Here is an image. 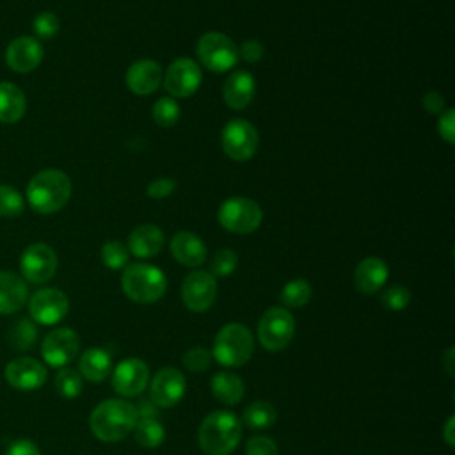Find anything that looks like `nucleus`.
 Instances as JSON below:
<instances>
[{"label": "nucleus", "mask_w": 455, "mask_h": 455, "mask_svg": "<svg viewBox=\"0 0 455 455\" xmlns=\"http://www.w3.org/2000/svg\"><path fill=\"white\" fill-rule=\"evenodd\" d=\"M137 419L139 414L133 403L121 398H108L92 409L89 427L100 441L116 443L133 430Z\"/></svg>", "instance_id": "f257e3e1"}, {"label": "nucleus", "mask_w": 455, "mask_h": 455, "mask_svg": "<svg viewBox=\"0 0 455 455\" xmlns=\"http://www.w3.org/2000/svg\"><path fill=\"white\" fill-rule=\"evenodd\" d=\"M242 437V419L229 411L210 412L197 432V441L206 455H231Z\"/></svg>", "instance_id": "f03ea898"}, {"label": "nucleus", "mask_w": 455, "mask_h": 455, "mask_svg": "<svg viewBox=\"0 0 455 455\" xmlns=\"http://www.w3.org/2000/svg\"><path fill=\"white\" fill-rule=\"evenodd\" d=\"M71 197V181L59 169H44L32 176L27 185V199L34 212L48 215L66 206Z\"/></svg>", "instance_id": "7ed1b4c3"}, {"label": "nucleus", "mask_w": 455, "mask_h": 455, "mask_svg": "<svg viewBox=\"0 0 455 455\" xmlns=\"http://www.w3.org/2000/svg\"><path fill=\"white\" fill-rule=\"evenodd\" d=\"M121 288L130 300L151 304L164 297L167 279L158 267L148 263H130L123 268Z\"/></svg>", "instance_id": "20e7f679"}, {"label": "nucleus", "mask_w": 455, "mask_h": 455, "mask_svg": "<svg viewBox=\"0 0 455 455\" xmlns=\"http://www.w3.org/2000/svg\"><path fill=\"white\" fill-rule=\"evenodd\" d=\"M254 350L252 332L238 322L226 323L213 339L212 357L228 368H236L245 364Z\"/></svg>", "instance_id": "39448f33"}, {"label": "nucleus", "mask_w": 455, "mask_h": 455, "mask_svg": "<svg viewBox=\"0 0 455 455\" xmlns=\"http://www.w3.org/2000/svg\"><path fill=\"white\" fill-rule=\"evenodd\" d=\"M196 52L201 64L215 73H224L235 68L240 59L235 41L217 30L203 34L196 44Z\"/></svg>", "instance_id": "423d86ee"}, {"label": "nucleus", "mask_w": 455, "mask_h": 455, "mask_svg": "<svg viewBox=\"0 0 455 455\" xmlns=\"http://www.w3.org/2000/svg\"><path fill=\"white\" fill-rule=\"evenodd\" d=\"M261 220L259 204L249 197H229L219 208V222L229 233L249 235L261 226Z\"/></svg>", "instance_id": "0eeeda50"}, {"label": "nucleus", "mask_w": 455, "mask_h": 455, "mask_svg": "<svg viewBox=\"0 0 455 455\" xmlns=\"http://www.w3.org/2000/svg\"><path fill=\"white\" fill-rule=\"evenodd\" d=\"M295 336V318L286 307H268L258 325V339L263 348L277 352L286 348Z\"/></svg>", "instance_id": "6e6552de"}, {"label": "nucleus", "mask_w": 455, "mask_h": 455, "mask_svg": "<svg viewBox=\"0 0 455 455\" xmlns=\"http://www.w3.org/2000/svg\"><path fill=\"white\" fill-rule=\"evenodd\" d=\"M224 153L235 162H245L258 151V130L245 119H231L220 135Z\"/></svg>", "instance_id": "1a4fd4ad"}, {"label": "nucleus", "mask_w": 455, "mask_h": 455, "mask_svg": "<svg viewBox=\"0 0 455 455\" xmlns=\"http://www.w3.org/2000/svg\"><path fill=\"white\" fill-rule=\"evenodd\" d=\"M201 80L203 73L199 64L188 57H180L167 68L164 87L171 98H188L199 89Z\"/></svg>", "instance_id": "9d476101"}, {"label": "nucleus", "mask_w": 455, "mask_h": 455, "mask_svg": "<svg viewBox=\"0 0 455 455\" xmlns=\"http://www.w3.org/2000/svg\"><path fill=\"white\" fill-rule=\"evenodd\" d=\"M215 297L217 281L206 270H194L181 283V300L194 313L210 309L215 302Z\"/></svg>", "instance_id": "9b49d317"}, {"label": "nucleus", "mask_w": 455, "mask_h": 455, "mask_svg": "<svg viewBox=\"0 0 455 455\" xmlns=\"http://www.w3.org/2000/svg\"><path fill=\"white\" fill-rule=\"evenodd\" d=\"M20 270L30 283H46L57 270V254L46 243H32L20 256Z\"/></svg>", "instance_id": "f8f14e48"}, {"label": "nucleus", "mask_w": 455, "mask_h": 455, "mask_svg": "<svg viewBox=\"0 0 455 455\" xmlns=\"http://www.w3.org/2000/svg\"><path fill=\"white\" fill-rule=\"evenodd\" d=\"M80 350V338L73 329L59 327L50 331L41 345L43 359L50 366H66L71 363Z\"/></svg>", "instance_id": "ddd939ff"}, {"label": "nucleus", "mask_w": 455, "mask_h": 455, "mask_svg": "<svg viewBox=\"0 0 455 455\" xmlns=\"http://www.w3.org/2000/svg\"><path fill=\"white\" fill-rule=\"evenodd\" d=\"M69 309L68 295L57 288H43L30 297V316L43 325H53L60 322Z\"/></svg>", "instance_id": "4468645a"}, {"label": "nucleus", "mask_w": 455, "mask_h": 455, "mask_svg": "<svg viewBox=\"0 0 455 455\" xmlns=\"http://www.w3.org/2000/svg\"><path fill=\"white\" fill-rule=\"evenodd\" d=\"M149 382V368L142 359L128 357L121 361L112 373V387L121 396L140 395Z\"/></svg>", "instance_id": "2eb2a0df"}, {"label": "nucleus", "mask_w": 455, "mask_h": 455, "mask_svg": "<svg viewBox=\"0 0 455 455\" xmlns=\"http://www.w3.org/2000/svg\"><path fill=\"white\" fill-rule=\"evenodd\" d=\"M185 391V375L174 366H165L158 370L149 384V398L158 407L176 405L183 398Z\"/></svg>", "instance_id": "dca6fc26"}, {"label": "nucleus", "mask_w": 455, "mask_h": 455, "mask_svg": "<svg viewBox=\"0 0 455 455\" xmlns=\"http://www.w3.org/2000/svg\"><path fill=\"white\" fill-rule=\"evenodd\" d=\"M5 380L9 386L23 391L37 389L46 382V368L32 357H16L5 366Z\"/></svg>", "instance_id": "f3484780"}, {"label": "nucleus", "mask_w": 455, "mask_h": 455, "mask_svg": "<svg viewBox=\"0 0 455 455\" xmlns=\"http://www.w3.org/2000/svg\"><path fill=\"white\" fill-rule=\"evenodd\" d=\"M43 55V46L36 37L21 36L7 46L5 62L16 73H30L41 64Z\"/></svg>", "instance_id": "a211bd4d"}, {"label": "nucleus", "mask_w": 455, "mask_h": 455, "mask_svg": "<svg viewBox=\"0 0 455 455\" xmlns=\"http://www.w3.org/2000/svg\"><path fill=\"white\" fill-rule=\"evenodd\" d=\"M162 80V68L156 60L151 59H139L126 71V85L137 96H148L155 92Z\"/></svg>", "instance_id": "6ab92c4d"}, {"label": "nucleus", "mask_w": 455, "mask_h": 455, "mask_svg": "<svg viewBox=\"0 0 455 455\" xmlns=\"http://www.w3.org/2000/svg\"><path fill=\"white\" fill-rule=\"evenodd\" d=\"M387 275L389 270L386 261L377 256H368L357 263L354 270V283L361 293L371 295L377 293L386 284Z\"/></svg>", "instance_id": "aec40b11"}, {"label": "nucleus", "mask_w": 455, "mask_h": 455, "mask_svg": "<svg viewBox=\"0 0 455 455\" xmlns=\"http://www.w3.org/2000/svg\"><path fill=\"white\" fill-rule=\"evenodd\" d=\"M254 92H256L254 78L245 69H238L233 75H229L222 85V98L226 105L231 107L233 110L245 108L252 101Z\"/></svg>", "instance_id": "412c9836"}, {"label": "nucleus", "mask_w": 455, "mask_h": 455, "mask_svg": "<svg viewBox=\"0 0 455 455\" xmlns=\"http://www.w3.org/2000/svg\"><path fill=\"white\" fill-rule=\"evenodd\" d=\"M171 252L174 259L185 267H199L206 259L204 242L192 231H180L171 240Z\"/></svg>", "instance_id": "4be33fe9"}, {"label": "nucleus", "mask_w": 455, "mask_h": 455, "mask_svg": "<svg viewBox=\"0 0 455 455\" xmlns=\"http://www.w3.org/2000/svg\"><path fill=\"white\" fill-rule=\"evenodd\" d=\"M164 247V233L155 224L137 226L128 236V252L135 258H151Z\"/></svg>", "instance_id": "5701e85b"}, {"label": "nucleus", "mask_w": 455, "mask_h": 455, "mask_svg": "<svg viewBox=\"0 0 455 455\" xmlns=\"http://www.w3.org/2000/svg\"><path fill=\"white\" fill-rule=\"evenodd\" d=\"M27 295V284L20 275L0 270V315H11L21 309Z\"/></svg>", "instance_id": "b1692460"}, {"label": "nucleus", "mask_w": 455, "mask_h": 455, "mask_svg": "<svg viewBox=\"0 0 455 455\" xmlns=\"http://www.w3.org/2000/svg\"><path fill=\"white\" fill-rule=\"evenodd\" d=\"M27 110L23 91L12 82H0V123H18Z\"/></svg>", "instance_id": "393cba45"}, {"label": "nucleus", "mask_w": 455, "mask_h": 455, "mask_svg": "<svg viewBox=\"0 0 455 455\" xmlns=\"http://www.w3.org/2000/svg\"><path fill=\"white\" fill-rule=\"evenodd\" d=\"M210 389H212L213 396L226 405H236L242 400L243 391H245L243 380L236 373L228 371V370L213 373V377L210 380Z\"/></svg>", "instance_id": "a878e982"}, {"label": "nucleus", "mask_w": 455, "mask_h": 455, "mask_svg": "<svg viewBox=\"0 0 455 455\" xmlns=\"http://www.w3.org/2000/svg\"><path fill=\"white\" fill-rule=\"evenodd\" d=\"M78 371L91 382H101L112 371V357L103 348H89L80 355Z\"/></svg>", "instance_id": "bb28decb"}, {"label": "nucleus", "mask_w": 455, "mask_h": 455, "mask_svg": "<svg viewBox=\"0 0 455 455\" xmlns=\"http://www.w3.org/2000/svg\"><path fill=\"white\" fill-rule=\"evenodd\" d=\"M277 419V411L270 402L256 400L249 403L242 414V421L245 427L252 430H265L270 428Z\"/></svg>", "instance_id": "cd10ccee"}, {"label": "nucleus", "mask_w": 455, "mask_h": 455, "mask_svg": "<svg viewBox=\"0 0 455 455\" xmlns=\"http://www.w3.org/2000/svg\"><path fill=\"white\" fill-rule=\"evenodd\" d=\"M133 434L135 441L144 448H156L165 439V428L156 418H139Z\"/></svg>", "instance_id": "c85d7f7f"}, {"label": "nucleus", "mask_w": 455, "mask_h": 455, "mask_svg": "<svg viewBox=\"0 0 455 455\" xmlns=\"http://www.w3.org/2000/svg\"><path fill=\"white\" fill-rule=\"evenodd\" d=\"M311 295L313 288L306 279H291L281 290L279 299L286 307H302L311 300Z\"/></svg>", "instance_id": "c756f323"}, {"label": "nucleus", "mask_w": 455, "mask_h": 455, "mask_svg": "<svg viewBox=\"0 0 455 455\" xmlns=\"http://www.w3.org/2000/svg\"><path fill=\"white\" fill-rule=\"evenodd\" d=\"M84 380L78 370L75 368H62L55 375V389L62 398L73 400L82 393Z\"/></svg>", "instance_id": "7c9ffc66"}, {"label": "nucleus", "mask_w": 455, "mask_h": 455, "mask_svg": "<svg viewBox=\"0 0 455 455\" xmlns=\"http://www.w3.org/2000/svg\"><path fill=\"white\" fill-rule=\"evenodd\" d=\"M7 339L16 350H27L36 343L37 329L28 318H21L11 327V331L7 332Z\"/></svg>", "instance_id": "2f4dec72"}, {"label": "nucleus", "mask_w": 455, "mask_h": 455, "mask_svg": "<svg viewBox=\"0 0 455 455\" xmlns=\"http://www.w3.org/2000/svg\"><path fill=\"white\" fill-rule=\"evenodd\" d=\"M151 116H153V121L160 126H172L178 123L180 119V105L176 103L174 98L171 96H164L160 98L155 105H153V110H151Z\"/></svg>", "instance_id": "473e14b6"}, {"label": "nucleus", "mask_w": 455, "mask_h": 455, "mask_svg": "<svg viewBox=\"0 0 455 455\" xmlns=\"http://www.w3.org/2000/svg\"><path fill=\"white\" fill-rule=\"evenodd\" d=\"M101 261L110 270H119L128 265V249L117 240H108L101 247Z\"/></svg>", "instance_id": "72a5a7b5"}, {"label": "nucleus", "mask_w": 455, "mask_h": 455, "mask_svg": "<svg viewBox=\"0 0 455 455\" xmlns=\"http://www.w3.org/2000/svg\"><path fill=\"white\" fill-rule=\"evenodd\" d=\"M238 265V256L233 249H220L210 259V274L213 277H228L235 272Z\"/></svg>", "instance_id": "f704fd0d"}, {"label": "nucleus", "mask_w": 455, "mask_h": 455, "mask_svg": "<svg viewBox=\"0 0 455 455\" xmlns=\"http://www.w3.org/2000/svg\"><path fill=\"white\" fill-rule=\"evenodd\" d=\"M25 208L21 194L9 185H0V217H18Z\"/></svg>", "instance_id": "c9c22d12"}, {"label": "nucleus", "mask_w": 455, "mask_h": 455, "mask_svg": "<svg viewBox=\"0 0 455 455\" xmlns=\"http://www.w3.org/2000/svg\"><path fill=\"white\" fill-rule=\"evenodd\" d=\"M32 30L34 34L39 37V39H52L57 36V32L60 30V21H59V16L50 12V11H44V12H39L34 21H32Z\"/></svg>", "instance_id": "e433bc0d"}, {"label": "nucleus", "mask_w": 455, "mask_h": 455, "mask_svg": "<svg viewBox=\"0 0 455 455\" xmlns=\"http://www.w3.org/2000/svg\"><path fill=\"white\" fill-rule=\"evenodd\" d=\"M380 302L391 311H402L411 302V291L402 284L389 286L387 290H384V293L380 297Z\"/></svg>", "instance_id": "4c0bfd02"}, {"label": "nucleus", "mask_w": 455, "mask_h": 455, "mask_svg": "<svg viewBox=\"0 0 455 455\" xmlns=\"http://www.w3.org/2000/svg\"><path fill=\"white\" fill-rule=\"evenodd\" d=\"M210 363H212V352L204 347H194L188 352H185V355H183V364L192 373L208 370Z\"/></svg>", "instance_id": "58836bf2"}, {"label": "nucleus", "mask_w": 455, "mask_h": 455, "mask_svg": "<svg viewBox=\"0 0 455 455\" xmlns=\"http://www.w3.org/2000/svg\"><path fill=\"white\" fill-rule=\"evenodd\" d=\"M245 455H279L277 444L267 435H254L245 444Z\"/></svg>", "instance_id": "ea45409f"}, {"label": "nucleus", "mask_w": 455, "mask_h": 455, "mask_svg": "<svg viewBox=\"0 0 455 455\" xmlns=\"http://www.w3.org/2000/svg\"><path fill=\"white\" fill-rule=\"evenodd\" d=\"M437 132L443 140H446L448 144H455V112H453V108H446L443 114H439Z\"/></svg>", "instance_id": "a19ab883"}, {"label": "nucleus", "mask_w": 455, "mask_h": 455, "mask_svg": "<svg viewBox=\"0 0 455 455\" xmlns=\"http://www.w3.org/2000/svg\"><path fill=\"white\" fill-rule=\"evenodd\" d=\"M174 190H176V181L172 178H156L148 185L146 194L151 199H164L171 196Z\"/></svg>", "instance_id": "79ce46f5"}, {"label": "nucleus", "mask_w": 455, "mask_h": 455, "mask_svg": "<svg viewBox=\"0 0 455 455\" xmlns=\"http://www.w3.org/2000/svg\"><path fill=\"white\" fill-rule=\"evenodd\" d=\"M263 53H265V48H263V44H261L259 41H256V39H249V41H245V43L238 48V55H240L245 62H249V64L261 60Z\"/></svg>", "instance_id": "37998d69"}, {"label": "nucleus", "mask_w": 455, "mask_h": 455, "mask_svg": "<svg viewBox=\"0 0 455 455\" xmlns=\"http://www.w3.org/2000/svg\"><path fill=\"white\" fill-rule=\"evenodd\" d=\"M423 108L430 114H443L446 110L444 98L437 91H428L423 96Z\"/></svg>", "instance_id": "c03bdc74"}, {"label": "nucleus", "mask_w": 455, "mask_h": 455, "mask_svg": "<svg viewBox=\"0 0 455 455\" xmlns=\"http://www.w3.org/2000/svg\"><path fill=\"white\" fill-rule=\"evenodd\" d=\"M5 455H39V450L30 439H18L7 448Z\"/></svg>", "instance_id": "a18cd8bd"}, {"label": "nucleus", "mask_w": 455, "mask_h": 455, "mask_svg": "<svg viewBox=\"0 0 455 455\" xmlns=\"http://www.w3.org/2000/svg\"><path fill=\"white\" fill-rule=\"evenodd\" d=\"M455 418L453 416H450L448 419H446V423H444V432H443V435H444V441L448 443V446H455V435H453V430H455Z\"/></svg>", "instance_id": "49530a36"}, {"label": "nucleus", "mask_w": 455, "mask_h": 455, "mask_svg": "<svg viewBox=\"0 0 455 455\" xmlns=\"http://www.w3.org/2000/svg\"><path fill=\"white\" fill-rule=\"evenodd\" d=\"M443 364H444V370L448 371V375H453V347H450L446 350V354L443 355Z\"/></svg>", "instance_id": "de8ad7c7"}]
</instances>
